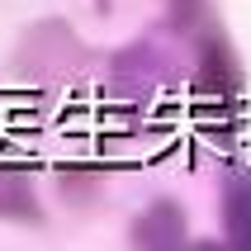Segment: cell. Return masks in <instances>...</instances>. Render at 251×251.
<instances>
[{
    "mask_svg": "<svg viewBox=\"0 0 251 251\" xmlns=\"http://www.w3.org/2000/svg\"><path fill=\"white\" fill-rule=\"evenodd\" d=\"M237 85H242V71H237V62H232V52H227V43H223V38L204 43L199 95H209V100H232V95H237Z\"/></svg>",
    "mask_w": 251,
    "mask_h": 251,
    "instance_id": "6da1fadb",
    "label": "cell"
},
{
    "mask_svg": "<svg viewBox=\"0 0 251 251\" xmlns=\"http://www.w3.org/2000/svg\"><path fill=\"white\" fill-rule=\"evenodd\" d=\"M133 242L138 247H180L185 242V213L171 199H156L152 209L133 223Z\"/></svg>",
    "mask_w": 251,
    "mask_h": 251,
    "instance_id": "7a4b0ae2",
    "label": "cell"
},
{
    "mask_svg": "<svg viewBox=\"0 0 251 251\" xmlns=\"http://www.w3.org/2000/svg\"><path fill=\"white\" fill-rule=\"evenodd\" d=\"M0 218H24V223H38V199H33V185L14 171H0Z\"/></svg>",
    "mask_w": 251,
    "mask_h": 251,
    "instance_id": "3957f363",
    "label": "cell"
},
{
    "mask_svg": "<svg viewBox=\"0 0 251 251\" xmlns=\"http://www.w3.org/2000/svg\"><path fill=\"white\" fill-rule=\"evenodd\" d=\"M227 232H232V242L237 247H251V180L232 185L227 190Z\"/></svg>",
    "mask_w": 251,
    "mask_h": 251,
    "instance_id": "277c9868",
    "label": "cell"
}]
</instances>
